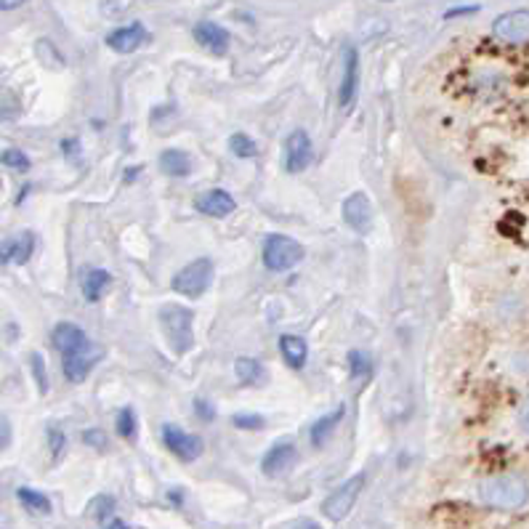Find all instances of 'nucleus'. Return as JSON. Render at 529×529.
Here are the masks:
<instances>
[{"instance_id":"1","label":"nucleus","mask_w":529,"mask_h":529,"mask_svg":"<svg viewBox=\"0 0 529 529\" xmlns=\"http://www.w3.org/2000/svg\"><path fill=\"white\" fill-rule=\"evenodd\" d=\"M479 498L490 509L517 511V509H522L529 501V485L527 479H522L519 474L490 477V479H485L479 485Z\"/></svg>"},{"instance_id":"2","label":"nucleus","mask_w":529,"mask_h":529,"mask_svg":"<svg viewBox=\"0 0 529 529\" xmlns=\"http://www.w3.org/2000/svg\"><path fill=\"white\" fill-rule=\"evenodd\" d=\"M160 322L173 351L186 354L194 346V312L192 309L181 304H168L160 309Z\"/></svg>"},{"instance_id":"3","label":"nucleus","mask_w":529,"mask_h":529,"mask_svg":"<svg viewBox=\"0 0 529 529\" xmlns=\"http://www.w3.org/2000/svg\"><path fill=\"white\" fill-rule=\"evenodd\" d=\"M213 272H216V266H213V261H210L208 256L194 258V261H189L181 272L173 274L170 288H173V293H178V296H184V298H200V296L210 288Z\"/></svg>"},{"instance_id":"4","label":"nucleus","mask_w":529,"mask_h":529,"mask_svg":"<svg viewBox=\"0 0 529 529\" xmlns=\"http://www.w3.org/2000/svg\"><path fill=\"white\" fill-rule=\"evenodd\" d=\"M306 256L304 245L288 234H269L264 242V264L272 272H288Z\"/></svg>"},{"instance_id":"5","label":"nucleus","mask_w":529,"mask_h":529,"mask_svg":"<svg viewBox=\"0 0 529 529\" xmlns=\"http://www.w3.org/2000/svg\"><path fill=\"white\" fill-rule=\"evenodd\" d=\"M362 490H365V474H357V477H351L349 482H343V485L322 503L325 519H330V522H343V519L351 514V509L357 506Z\"/></svg>"},{"instance_id":"6","label":"nucleus","mask_w":529,"mask_h":529,"mask_svg":"<svg viewBox=\"0 0 529 529\" xmlns=\"http://www.w3.org/2000/svg\"><path fill=\"white\" fill-rule=\"evenodd\" d=\"M341 216L346 221V226H351L357 234H367L373 229V218H375V210H373V200L365 194V192H354L343 200L341 205Z\"/></svg>"},{"instance_id":"7","label":"nucleus","mask_w":529,"mask_h":529,"mask_svg":"<svg viewBox=\"0 0 529 529\" xmlns=\"http://www.w3.org/2000/svg\"><path fill=\"white\" fill-rule=\"evenodd\" d=\"M162 442H165V447H168L178 461H184V463L197 461V458L202 455V450H205V445H202V439H200L197 434H186L184 429H178V426H173V423H165V426H162Z\"/></svg>"},{"instance_id":"8","label":"nucleus","mask_w":529,"mask_h":529,"mask_svg":"<svg viewBox=\"0 0 529 529\" xmlns=\"http://www.w3.org/2000/svg\"><path fill=\"white\" fill-rule=\"evenodd\" d=\"M314 157V146H312V138L304 128H296L288 138H285V170L288 173H301L309 168Z\"/></svg>"},{"instance_id":"9","label":"nucleus","mask_w":529,"mask_h":529,"mask_svg":"<svg viewBox=\"0 0 529 529\" xmlns=\"http://www.w3.org/2000/svg\"><path fill=\"white\" fill-rule=\"evenodd\" d=\"M359 91V51L354 45L343 48V77H341V91H338V104L341 109H349L357 99Z\"/></svg>"},{"instance_id":"10","label":"nucleus","mask_w":529,"mask_h":529,"mask_svg":"<svg viewBox=\"0 0 529 529\" xmlns=\"http://www.w3.org/2000/svg\"><path fill=\"white\" fill-rule=\"evenodd\" d=\"M51 341H53V346L61 351V357L85 354V351H91V349H93V346H91V341H88V336H85V330H83V328H77V325H72V322H61V325H56V328H53V333H51Z\"/></svg>"},{"instance_id":"11","label":"nucleus","mask_w":529,"mask_h":529,"mask_svg":"<svg viewBox=\"0 0 529 529\" xmlns=\"http://www.w3.org/2000/svg\"><path fill=\"white\" fill-rule=\"evenodd\" d=\"M493 32L503 40V43H527L529 40V11H509L503 16L495 19Z\"/></svg>"},{"instance_id":"12","label":"nucleus","mask_w":529,"mask_h":529,"mask_svg":"<svg viewBox=\"0 0 529 529\" xmlns=\"http://www.w3.org/2000/svg\"><path fill=\"white\" fill-rule=\"evenodd\" d=\"M296 461H298V447L293 442H277L266 450L264 461H261V471L266 477H282L285 471L293 469Z\"/></svg>"},{"instance_id":"13","label":"nucleus","mask_w":529,"mask_h":529,"mask_svg":"<svg viewBox=\"0 0 529 529\" xmlns=\"http://www.w3.org/2000/svg\"><path fill=\"white\" fill-rule=\"evenodd\" d=\"M194 210H200L202 216H210V218H224L237 210V200L226 189H210L194 200Z\"/></svg>"},{"instance_id":"14","label":"nucleus","mask_w":529,"mask_h":529,"mask_svg":"<svg viewBox=\"0 0 529 529\" xmlns=\"http://www.w3.org/2000/svg\"><path fill=\"white\" fill-rule=\"evenodd\" d=\"M194 40L205 51H210L216 56H224L229 51V32L221 24H216V21H200V24H194Z\"/></svg>"},{"instance_id":"15","label":"nucleus","mask_w":529,"mask_h":529,"mask_svg":"<svg viewBox=\"0 0 529 529\" xmlns=\"http://www.w3.org/2000/svg\"><path fill=\"white\" fill-rule=\"evenodd\" d=\"M146 40H149V35H146V29H144L138 21L130 24V27H120V29H114V32L107 35V45H109L112 51H117V53H133V51H138Z\"/></svg>"},{"instance_id":"16","label":"nucleus","mask_w":529,"mask_h":529,"mask_svg":"<svg viewBox=\"0 0 529 529\" xmlns=\"http://www.w3.org/2000/svg\"><path fill=\"white\" fill-rule=\"evenodd\" d=\"M96 359H101V351H99V349H91V354H88V351H85V354H72V357H64L61 370H64L67 381L83 383V381L88 378V373L93 370Z\"/></svg>"},{"instance_id":"17","label":"nucleus","mask_w":529,"mask_h":529,"mask_svg":"<svg viewBox=\"0 0 529 529\" xmlns=\"http://www.w3.org/2000/svg\"><path fill=\"white\" fill-rule=\"evenodd\" d=\"M280 351H282V359L293 367V370H301L309 359V346L301 336H282L280 338Z\"/></svg>"},{"instance_id":"18","label":"nucleus","mask_w":529,"mask_h":529,"mask_svg":"<svg viewBox=\"0 0 529 529\" xmlns=\"http://www.w3.org/2000/svg\"><path fill=\"white\" fill-rule=\"evenodd\" d=\"M160 170L176 178H184L192 173V157L184 149H165L160 154Z\"/></svg>"},{"instance_id":"19","label":"nucleus","mask_w":529,"mask_h":529,"mask_svg":"<svg viewBox=\"0 0 529 529\" xmlns=\"http://www.w3.org/2000/svg\"><path fill=\"white\" fill-rule=\"evenodd\" d=\"M109 285H112V274H109V272H104V269H91V272H85V277H83V298H85L88 304H96V301H101V296L107 293Z\"/></svg>"},{"instance_id":"20","label":"nucleus","mask_w":529,"mask_h":529,"mask_svg":"<svg viewBox=\"0 0 529 529\" xmlns=\"http://www.w3.org/2000/svg\"><path fill=\"white\" fill-rule=\"evenodd\" d=\"M343 415H346V405H338L333 413L322 415V418L312 426V445H314V447H322V445L330 439V434L338 429V423L343 421Z\"/></svg>"},{"instance_id":"21","label":"nucleus","mask_w":529,"mask_h":529,"mask_svg":"<svg viewBox=\"0 0 529 529\" xmlns=\"http://www.w3.org/2000/svg\"><path fill=\"white\" fill-rule=\"evenodd\" d=\"M234 373H237V381L242 386H258L261 381H266V370L258 359H250V357H240L234 362Z\"/></svg>"},{"instance_id":"22","label":"nucleus","mask_w":529,"mask_h":529,"mask_svg":"<svg viewBox=\"0 0 529 529\" xmlns=\"http://www.w3.org/2000/svg\"><path fill=\"white\" fill-rule=\"evenodd\" d=\"M16 498L21 501L24 509H29L32 514H51V501L37 493V490H29V487H19L16 490Z\"/></svg>"},{"instance_id":"23","label":"nucleus","mask_w":529,"mask_h":529,"mask_svg":"<svg viewBox=\"0 0 529 529\" xmlns=\"http://www.w3.org/2000/svg\"><path fill=\"white\" fill-rule=\"evenodd\" d=\"M229 149H232L237 157H242V160H250V157L258 154V144H256L248 133H234V136L229 138Z\"/></svg>"},{"instance_id":"24","label":"nucleus","mask_w":529,"mask_h":529,"mask_svg":"<svg viewBox=\"0 0 529 529\" xmlns=\"http://www.w3.org/2000/svg\"><path fill=\"white\" fill-rule=\"evenodd\" d=\"M117 434H120L122 439H136V434H138V421H136V413H133L130 407H122V410L117 413Z\"/></svg>"},{"instance_id":"25","label":"nucleus","mask_w":529,"mask_h":529,"mask_svg":"<svg viewBox=\"0 0 529 529\" xmlns=\"http://www.w3.org/2000/svg\"><path fill=\"white\" fill-rule=\"evenodd\" d=\"M35 51H37V59H40L45 67H51V69L64 67V59H61V53L53 48V43H51V40H37Z\"/></svg>"},{"instance_id":"26","label":"nucleus","mask_w":529,"mask_h":529,"mask_svg":"<svg viewBox=\"0 0 529 529\" xmlns=\"http://www.w3.org/2000/svg\"><path fill=\"white\" fill-rule=\"evenodd\" d=\"M349 367H351V375H354V378H370V373H373V359H370L365 351H351V354H349Z\"/></svg>"},{"instance_id":"27","label":"nucleus","mask_w":529,"mask_h":529,"mask_svg":"<svg viewBox=\"0 0 529 529\" xmlns=\"http://www.w3.org/2000/svg\"><path fill=\"white\" fill-rule=\"evenodd\" d=\"M114 511V501L109 495H99L91 506H88V514L99 522H109V514Z\"/></svg>"},{"instance_id":"28","label":"nucleus","mask_w":529,"mask_h":529,"mask_svg":"<svg viewBox=\"0 0 529 529\" xmlns=\"http://www.w3.org/2000/svg\"><path fill=\"white\" fill-rule=\"evenodd\" d=\"M32 250H35V237L27 232V234H21V237H16V250H13V264H27L29 261V256H32Z\"/></svg>"},{"instance_id":"29","label":"nucleus","mask_w":529,"mask_h":529,"mask_svg":"<svg viewBox=\"0 0 529 529\" xmlns=\"http://www.w3.org/2000/svg\"><path fill=\"white\" fill-rule=\"evenodd\" d=\"M48 450H51V458H53V461H59V458L64 455V450H67V437H64V431L56 429V426L48 429Z\"/></svg>"},{"instance_id":"30","label":"nucleus","mask_w":529,"mask_h":529,"mask_svg":"<svg viewBox=\"0 0 529 529\" xmlns=\"http://www.w3.org/2000/svg\"><path fill=\"white\" fill-rule=\"evenodd\" d=\"M29 365H32V375H35V381H37V391L45 394V391H48V375H45V362H43V357H40L37 351L29 354Z\"/></svg>"},{"instance_id":"31","label":"nucleus","mask_w":529,"mask_h":529,"mask_svg":"<svg viewBox=\"0 0 529 529\" xmlns=\"http://www.w3.org/2000/svg\"><path fill=\"white\" fill-rule=\"evenodd\" d=\"M0 162H3L5 168H16V170H27V168H29V157H27L24 152H19V149H5V152L0 154Z\"/></svg>"},{"instance_id":"32","label":"nucleus","mask_w":529,"mask_h":529,"mask_svg":"<svg viewBox=\"0 0 529 529\" xmlns=\"http://www.w3.org/2000/svg\"><path fill=\"white\" fill-rule=\"evenodd\" d=\"M83 442H85L88 447H93V450H107V447H109V437H107L101 429H88V431H83Z\"/></svg>"},{"instance_id":"33","label":"nucleus","mask_w":529,"mask_h":529,"mask_svg":"<svg viewBox=\"0 0 529 529\" xmlns=\"http://www.w3.org/2000/svg\"><path fill=\"white\" fill-rule=\"evenodd\" d=\"M232 423H234L237 429H242V431H258V429H264L266 421H264L261 415H234Z\"/></svg>"},{"instance_id":"34","label":"nucleus","mask_w":529,"mask_h":529,"mask_svg":"<svg viewBox=\"0 0 529 529\" xmlns=\"http://www.w3.org/2000/svg\"><path fill=\"white\" fill-rule=\"evenodd\" d=\"M194 413H197L205 423L216 418V407H213L210 402H205V399H197V402H194Z\"/></svg>"},{"instance_id":"35","label":"nucleus","mask_w":529,"mask_h":529,"mask_svg":"<svg viewBox=\"0 0 529 529\" xmlns=\"http://www.w3.org/2000/svg\"><path fill=\"white\" fill-rule=\"evenodd\" d=\"M13 250H16V240H3L0 242V264L13 261Z\"/></svg>"},{"instance_id":"36","label":"nucleus","mask_w":529,"mask_h":529,"mask_svg":"<svg viewBox=\"0 0 529 529\" xmlns=\"http://www.w3.org/2000/svg\"><path fill=\"white\" fill-rule=\"evenodd\" d=\"M11 445V423H8V418L0 413V450H5Z\"/></svg>"},{"instance_id":"37","label":"nucleus","mask_w":529,"mask_h":529,"mask_svg":"<svg viewBox=\"0 0 529 529\" xmlns=\"http://www.w3.org/2000/svg\"><path fill=\"white\" fill-rule=\"evenodd\" d=\"M519 423H522V429L529 434V397L525 399V405H522V410H519Z\"/></svg>"},{"instance_id":"38","label":"nucleus","mask_w":529,"mask_h":529,"mask_svg":"<svg viewBox=\"0 0 529 529\" xmlns=\"http://www.w3.org/2000/svg\"><path fill=\"white\" fill-rule=\"evenodd\" d=\"M27 0H0V11H13L19 5H24Z\"/></svg>"},{"instance_id":"39","label":"nucleus","mask_w":529,"mask_h":529,"mask_svg":"<svg viewBox=\"0 0 529 529\" xmlns=\"http://www.w3.org/2000/svg\"><path fill=\"white\" fill-rule=\"evenodd\" d=\"M104 529H130L125 522H120V519H109L107 525H104Z\"/></svg>"},{"instance_id":"40","label":"nucleus","mask_w":529,"mask_h":529,"mask_svg":"<svg viewBox=\"0 0 529 529\" xmlns=\"http://www.w3.org/2000/svg\"><path fill=\"white\" fill-rule=\"evenodd\" d=\"M293 529H320V525H314V522H309V519H306V522H301V525H296V527Z\"/></svg>"}]
</instances>
